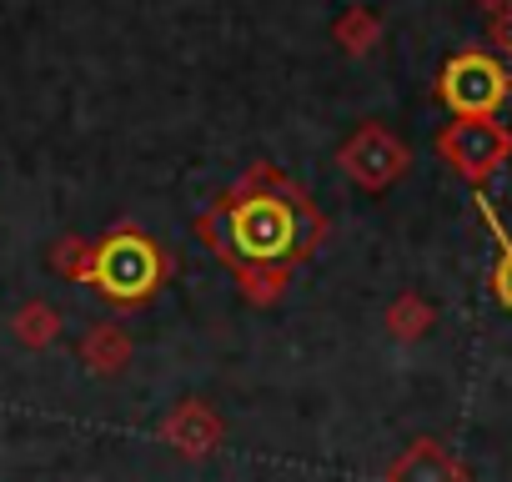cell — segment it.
Returning <instances> with one entry per match:
<instances>
[{"mask_svg": "<svg viewBox=\"0 0 512 482\" xmlns=\"http://www.w3.org/2000/svg\"><path fill=\"white\" fill-rule=\"evenodd\" d=\"M302 236H307V221L297 201H282V196H246L231 206V221H226L231 252L246 262H282L297 252Z\"/></svg>", "mask_w": 512, "mask_h": 482, "instance_id": "cell-1", "label": "cell"}, {"mask_svg": "<svg viewBox=\"0 0 512 482\" xmlns=\"http://www.w3.org/2000/svg\"><path fill=\"white\" fill-rule=\"evenodd\" d=\"M507 71L482 56V51H467V56H452L447 71H442V101L452 106L457 121H487L502 101H507Z\"/></svg>", "mask_w": 512, "mask_h": 482, "instance_id": "cell-2", "label": "cell"}, {"mask_svg": "<svg viewBox=\"0 0 512 482\" xmlns=\"http://www.w3.org/2000/svg\"><path fill=\"white\" fill-rule=\"evenodd\" d=\"M161 277V262L151 252V241L146 236H106L101 241V252L91 257V282H101L106 297H121V302H136L156 287Z\"/></svg>", "mask_w": 512, "mask_h": 482, "instance_id": "cell-3", "label": "cell"}, {"mask_svg": "<svg viewBox=\"0 0 512 482\" xmlns=\"http://www.w3.org/2000/svg\"><path fill=\"white\" fill-rule=\"evenodd\" d=\"M437 151H442L467 181H487V176L507 161L512 136H507V126H497V121H452V126L437 136Z\"/></svg>", "mask_w": 512, "mask_h": 482, "instance_id": "cell-4", "label": "cell"}, {"mask_svg": "<svg viewBox=\"0 0 512 482\" xmlns=\"http://www.w3.org/2000/svg\"><path fill=\"white\" fill-rule=\"evenodd\" d=\"M342 166H347V176H357L362 186H387V181L407 166V151H402L387 131H362V136L342 151Z\"/></svg>", "mask_w": 512, "mask_h": 482, "instance_id": "cell-5", "label": "cell"}, {"mask_svg": "<svg viewBox=\"0 0 512 482\" xmlns=\"http://www.w3.org/2000/svg\"><path fill=\"white\" fill-rule=\"evenodd\" d=\"M392 482H462L457 462L437 447V442H417L397 467H392Z\"/></svg>", "mask_w": 512, "mask_h": 482, "instance_id": "cell-6", "label": "cell"}, {"mask_svg": "<svg viewBox=\"0 0 512 482\" xmlns=\"http://www.w3.org/2000/svg\"><path fill=\"white\" fill-rule=\"evenodd\" d=\"M482 216H487V226H492V236H497V272H492V292H497V302L512 312V236L502 231V221H497V211L482 201Z\"/></svg>", "mask_w": 512, "mask_h": 482, "instance_id": "cell-7", "label": "cell"}, {"mask_svg": "<svg viewBox=\"0 0 512 482\" xmlns=\"http://www.w3.org/2000/svg\"><path fill=\"white\" fill-rule=\"evenodd\" d=\"M342 36H347V46L357 51V46H372L377 26H372V16H347V21H342Z\"/></svg>", "mask_w": 512, "mask_h": 482, "instance_id": "cell-8", "label": "cell"}, {"mask_svg": "<svg viewBox=\"0 0 512 482\" xmlns=\"http://www.w3.org/2000/svg\"><path fill=\"white\" fill-rule=\"evenodd\" d=\"M492 41H497L502 51H512V6H507V11L492 21Z\"/></svg>", "mask_w": 512, "mask_h": 482, "instance_id": "cell-9", "label": "cell"}, {"mask_svg": "<svg viewBox=\"0 0 512 482\" xmlns=\"http://www.w3.org/2000/svg\"><path fill=\"white\" fill-rule=\"evenodd\" d=\"M482 6H492V11H507V6H512V0H482Z\"/></svg>", "mask_w": 512, "mask_h": 482, "instance_id": "cell-10", "label": "cell"}]
</instances>
